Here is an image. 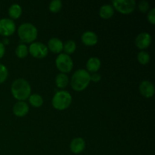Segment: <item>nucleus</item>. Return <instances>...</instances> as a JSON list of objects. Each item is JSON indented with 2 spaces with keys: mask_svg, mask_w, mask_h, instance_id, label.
Returning a JSON list of instances; mask_svg holds the SVG:
<instances>
[{
  "mask_svg": "<svg viewBox=\"0 0 155 155\" xmlns=\"http://www.w3.org/2000/svg\"><path fill=\"white\" fill-rule=\"evenodd\" d=\"M12 94L14 98L18 101H24L30 97L31 87L30 83L24 79H17L13 82L11 88Z\"/></svg>",
  "mask_w": 155,
  "mask_h": 155,
  "instance_id": "nucleus-1",
  "label": "nucleus"
},
{
  "mask_svg": "<svg viewBox=\"0 0 155 155\" xmlns=\"http://www.w3.org/2000/svg\"><path fill=\"white\" fill-rule=\"evenodd\" d=\"M90 74L86 70L79 69L74 72L71 77V85L74 90L81 92L84 90L90 83Z\"/></svg>",
  "mask_w": 155,
  "mask_h": 155,
  "instance_id": "nucleus-2",
  "label": "nucleus"
},
{
  "mask_svg": "<svg viewBox=\"0 0 155 155\" xmlns=\"http://www.w3.org/2000/svg\"><path fill=\"white\" fill-rule=\"evenodd\" d=\"M18 33L21 42L30 43L36 39L38 30L33 24L30 23H24L18 27Z\"/></svg>",
  "mask_w": 155,
  "mask_h": 155,
  "instance_id": "nucleus-3",
  "label": "nucleus"
},
{
  "mask_svg": "<svg viewBox=\"0 0 155 155\" xmlns=\"http://www.w3.org/2000/svg\"><path fill=\"white\" fill-rule=\"evenodd\" d=\"M51 102L53 107L57 110H65L72 103V96L68 91H58L54 94Z\"/></svg>",
  "mask_w": 155,
  "mask_h": 155,
  "instance_id": "nucleus-4",
  "label": "nucleus"
},
{
  "mask_svg": "<svg viewBox=\"0 0 155 155\" xmlns=\"http://www.w3.org/2000/svg\"><path fill=\"white\" fill-rule=\"evenodd\" d=\"M55 64L58 69L63 74L69 73L72 71L74 63L71 56L65 53L58 54L55 60Z\"/></svg>",
  "mask_w": 155,
  "mask_h": 155,
  "instance_id": "nucleus-5",
  "label": "nucleus"
},
{
  "mask_svg": "<svg viewBox=\"0 0 155 155\" xmlns=\"http://www.w3.org/2000/svg\"><path fill=\"white\" fill-rule=\"evenodd\" d=\"M113 7L124 15H129L134 12L136 2L135 0H114Z\"/></svg>",
  "mask_w": 155,
  "mask_h": 155,
  "instance_id": "nucleus-6",
  "label": "nucleus"
},
{
  "mask_svg": "<svg viewBox=\"0 0 155 155\" xmlns=\"http://www.w3.org/2000/svg\"><path fill=\"white\" fill-rule=\"evenodd\" d=\"M30 54L36 58H43L48 54V49L45 45L39 42H32L28 48Z\"/></svg>",
  "mask_w": 155,
  "mask_h": 155,
  "instance_id": "nucleus-7",
  "label": "nucleus"
},
{
  "mask_svg": "<svg viewBox=\"0 0 155 155\" xmlns=\"http://www.w3.org/2000/svg\"><path fill=\"white\" fill-rule=\"evenodd\" d=\"M15 24L10 18H2L0 20V35L3 36H12L15 32Z\"/></svg>",
  "mask_w": 155,
  "mask_h": 155,
  "instance_id": "nucleus-8",
  "label": "nucleus"
},
{
  "mask_svg": "<svg viewBox=\"0 0 155 155\" xmlns=\"http://www.w3.org/2000/svg\"><path fill=\"white\" fill-rule=\"evenodd\" d=\"M139 91L142 95L145 98H151L154 95V86L151 82L148 80H144L139 85Z\"/></svg>",
  "mask_w": 155,
  "mask_h": 155,
  "instance_id": "nucleus-9",
  "label": "nucleus"
},
{
  "mask_svg": "<svg viewBox=\"0 0 155 155\" xmlns=\"http://www.w3.org/2000/svg\"><path fill=\"white\" fill-rule=\"evenodd\" d=\"M136 45L139 49H145L151 43V36L148 33H141L136 38Z\"/></svg>",
  "mask_w": 155,
  "mask_h": 155,
  "instance_id": "nucleus-10",
  "label": "nucleus"
},
{
  "mask_svg": "<svg viewBox=\"0 0 155 155\" xmlns=\"http://www.w3.org/2000/svg\"><path fill=\"white\" fill-rule=\"evenodd\" d=\"M85 148H86V142H85L84 139H82L80 137L74 138L71 142L70 145V149L72 151L74 154H80L84 151Z\"/></svg>",
  "mask_w": 155,
  "mask_h": 155,
  "instance_id": "nucleus-11",
  "label": "nucleus"
},
{
  "mask_svg": "<svg viewBox=\"0 0 155 155\" xmlns=\"http://www.w3.org/2000/svg\"><path fill=\"white\" fill-rule=\"evenodd\" d=\"M29 112V106L25 101H19L15 104L13 107V113L15 116L22 117Z\"/></svg>",
  "mask_w": 155,
  "mask_h": 155,
  "instance_id": "nucleus-12",
  "label": "nucleus"
},
{
  "mask_svg": "<svg viewBox=\"0 0 155 155\" xmlns=\"http://www.w3.org/2000/svg\"><path fill=\"white\" fill-rule=\"evenodd\" d=\"M81 39L86 45L92 46L98 42V36L92 31H86L82 35Z\"/></svg>",
  "mask_w": 155,
  "mask_h": 155,
  "instance_id": "nucleus-13",
  "label": "nucleus"
},
{
  "mask_svg": "<svg viewBox=\"0 0 155 155\" xmlns=\"http://www.w3.org/2000/svg\"><path fill=\"white\" fill-rule=\"evenodd\" d=\"M48 49L54 53H59L63 50L64 44L61 39L58 38H51L48 42Z\"/></svg>",
  "mask_w": 155,
  "mask_h": 155,
  "instance_id": "nucleus-14",
  "label": "nucleus"
},
{
  "mask_svg": "<svg viewBox=\"0 0 155 155\" xmlns=\"http://www.w3.org/2000/svg\"><path fill=\"white\" fill-rule=\"evenodd\" d=\"M101 68V61L96 57L90 58L86 62V69L88 72L96 73Z\"/></svg>",
  "mask_w": 155,
  "mask_h": 155,
  "instance_id": "nucleus-15",
  "label": "nucleus"
},
{
  "mask_svg": "<svg viewBox=\"0 0 155 155\" xmlns=\"http://www.w3.org/2000/svg\"><path fill=\"white\" fill-rule=\"evenodd\" d=\"M114 14V8L111 5L106 4L101 7L99 10V15L103 19H109Z\"/></svg>",
  "mask_w": 155,
  "mask_h": 155,
  "instance_id": "nucleus-16",
  "label": "nucleus"
},
{
  "mask_svg": "<svg viewBox=\"0 0 155 155\" xmlns=\"http://www.w3.org/2000/svg\"><path fill=\"white\" fill-rule=\"evenodd\" d=\"M22 14V8L18 4H13L8 9V15L12 19H18Z\"/></svg>",
  "mask_w": 155,
  "mask_h": 155,
  "instance_id": "nucleus-17",
  "label": "nucleus"
},
{
  "mask_svg": "<svg viewBox=\"0 0 155 155\" xmlns=\"http://www.w3.org/2000/svg\"><path fill=\"white\" fill-rule=\"evenodd\" d=\"M55 83L58 87L63 89V88L66 87L69 83V78L66 74L61 73V74H58L57 77H56Z\"/></svg>",
  "mask_w": 155,
  "mask_h": 155,
  "instance_id": "nucleus-18",
  "label": "nucleus"
},
{
  "mask_svg": "<svg viewBox=\"0 0 155 155\" xmlns=\"http://www.w3.org/2000/svg\"><path fill=\"white\" fill-rule=\"evenodd\" d=\"M29 102L35 107H39L43 104V98L39 94H33L29 97Z\"/></svg>",
  "mask_w": 155,
  "mask_h": 155,
  "instance_id": "nucleus-19",
  "label": "nucleus"
},
{
  "mask_svg": "<svg viewBox=\"0 0 155 155\" xmlns=\"http://www.w3.org/2000/svg\"><path fill=\"white\" fill-rule=\"evenodd\" d=\"M28 48L25 44H20L15 50V54L20 58H24L28 54Z\"/></svg>",
  "mask_w": 155,
  "mask_h": 155,
  "instance_id": "nucleus-20",
  "label": "nucleus"
},
{
  "mask_svg": "<svg viewBox=\"0 0 155 155\" xmlns=\"http://www.w3.org/2000/svg\"><path fill=\"white\" fill-rule=\"evenodd\" d=\"M76 48H77L76 42L74 40H68L64 45L63 50H64L65 54L69 55V54H73L76 51Z\"/></svg>",
  "mask_w": 155,
  "mask_h": 155,
  "instance_id": "nucleus-21",
  "label": "nucleus"
},
{
  "mask_svg": "<svg viewBox=\"0 0 155 155\" xmlns=\"http://www.w3.org/2000/svg\"><path fill=\"white\" fill-rule=\"evenodd\" d=\"M137 60L142 64H147L150 61V55L147 51H142L138 54Z\"/></svg>",
  "mask_w": 155,
  "mask_h": 155,
  "instance_id": "nucleus-22",
  "label": "nucleus"
},
{
  "mask_svg": "<svg viewBox=\"0 0 155 155\" xmlns=\"http://www.w3.org/2000/svg\"><path fill=\"white\" fill-rule=\"evenodd\" d=\"M62 2L61 0H53L49 3V10L53 13H58L61 9Z\"/></svg>",
  "mask_w": 155,
  "mask_h": 155,
  "instance_id": "nucleus-23",
  "label": "nucleus"
},
{
  "mask_svg": "<svg viewBox=\"0 0 155 155\" xmlns=\"http://www.w3.org/2000/svg\"><path fill=\"white\" fill-rule=\"evenodd\" d=\"M8 71L7 68L4 64H0V84L4 83L8 78Z\"/></svg>",
  "mask_w": 155,
  "mask_h": 155,
  "instance_id": "nucleus-24",
  "label": "nucleus"
},
{
  "mask_svg": "<svg viewBox=\"0 0 155 155\" xmlns=\"http://www.w3.org/2000/svg\"><path fill=\"white\" fill-rule=\"evenodd\" d=\"M138 7H139V9L140 12H142V13H145V12H147L149 10L150 5L147 1H141L139 3Z\"/></svg>",
  "mask_w": 155,
  "mask_h": 155,
  "instance_id": "nucleus-25",
  "label": "nucleus"
},
{
  "mask_svg": "<svg viewBox=\"0 0 155 155\" xmlns=\"http://www.w3.org/2000/svg\"><path fill=\"white\" fill-rule=\"evenodd\" d=\"M148 21L151 23V24H155V8H153L151 11H149V12L148 13Z\"/></svg>",
  "mask_w": 155,
  "mask_h": 155,
  "instance_id": "nucleus-26",
  "label": "nucleus"
},
{
  "mask_svg": "<svg viewBox=\"0 0 155 155\" xmlns=\"http://www.w3.org/2000/svg\"><path fill=\"white\" fill-rule=\"evenodd\" d=\"M101 79V76L98 73H92V75H90V80L97 83V82L100 81Z\"/></svg>",
  "mask_w": 155,
  "mask_h": 155,
  "instance_id": "nucleus-27",
  "label": "nucleus"
},
{
  "mask_svg": "<svg viewBox=\"0 0 155 155\" xmlns=\"http://www.w3.org/2000/svg\"><path fill=\"white\" fill-rule=\"evenodd\" d=\"M5 52V45L2 42H0V58L4 56Z\"/></svg>",
  "mask_w": 155,
  "mask_h": 155,
  "instance_id": "nucleus-28",
  "label": "nucleus"
},
{
  "mask_svg": "<svg viewBox=\"0 0 155 155\" xmlns=\"http://www.w3.org/2000/svg\"><path fill=\"white\" fill-rule=\"evenodd\" d=\"M8 42H9V39H8V38H4V39H3V40H2V43H3V45H8Z\"/></svg>",
  "mask_w": 155,
  "mask_h": 155,
  "instance_id": "nucleus-29",
  "label": "nucleus"
}]
</instances>
